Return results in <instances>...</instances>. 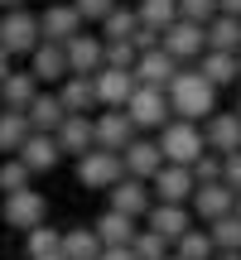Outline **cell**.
<instances>
[{
    "label": "cell",
    "mask_w": 241,
    "mask_h": 260,
    "mask_svg": "<svg viewBox=\"0 0 241 260\" xmlns=\"http://www.w3.org/2000/svg\"><path fill=\"white\" fill-rule=\"evenodd\" d=\"M169 106L184 121H207L217 111V87L203 77V68H178V77L169 82Z\"/></svg>",
    "instance_id": "1"
},
{
    "label": "cell",
    "mask_w": 241,
    "mask_h": 260,
    "mask_svg": "<svg viewBox=\"0 0 241 260\" xmlns=\"http://www.w3.org/2000/svg\"><path fill=\"white\" fill-rule=\"evenodd\" d=\"M159 145H164V159H169V164H198V154L207 149V140H203V125H198V121L174 116V121L159 130Z\"/></svg>",
    "instance_id": "2"
},
{
    "label": "cell",
    "mask_w": 241,
    "mask_h": 260,
    "mask_svg": "<svg viewBox=\"0 0 241 260\" xmlns=\"http://www.w3.org/2000/svg\"><path fill=\"white\" fill-rule=\"evenodd\" d=\"M120 178H126V154H116V149L92 145L77 159V183L82 188H116Z\"/></svg>",
    "instance_id": "3"
},
{
    "label": "cell",
    "mask_w": 241,
    "mask_h": 260,
    "mask_svg": "<svg viewBox=\"0 0 241 260\" xmlns=\"http://www.w3.org/2000/svg\"><path fill=\"white\" fill-rule=\"evenodd\" d=\"M44 44V24H39V15H29V10H5L0 15V48L5 53H34V48Z\"/></svg>",
    "instance_id": "4"
},
{
    "label": "cell",
    "mask_w": 241,
    "mask_h": 260,
    "mask_svg": "<svg viewBox=\"0 0 241 260\" xmlns=\"http://www.w3.org/2000/svg\"><path fill=\"white\" fill-rule=\"evenodd\" d=\"M126 111H130V121H135L140 130H164L169 116H174V106H169V87H145V82H140L135 96L126 102Z\"/></svg>",
    "instance_id": "5"
},
{
    "label": "cell",
    "mask_w": 241,
    "mask_h": 260,
    "mask_svg": "<svg viewBox=\"0 0 241 260\" xmlns=\"http://www.w3.org/2000/svg\"><path fill=\"white\" fill-rule=\"evenodd\" d=\"M0 217H5L15 232H34V226L48 222V203H44L39 188H19V193H5V212Z\"/></svg>",
    "instance_id": "6"
},
{
    "label": "cell",
    "mask_w": 241,
    "mask_h": 260,
    "mask_svg": "<svg viewBox=\"0 0 241 260\" xmlns=\"http://www.w3.org/2000/svg\"><path fill=\"white\" fill-rule=\"evenodd\" d=\"M130 140H140V125L130 121V111L126 106H102V116H97V145L126 154Z\"/></svg>",
    "instance_id": "7"
},
{
    "label": "cell",
    "mask_w": 241,
    "mask_h": 260,
    "mask_svg": "<svg viewBox=\"0 0 241 260\" xmlns=\"http://www.w3.org/2000/svg\"><path fill=\"white\" fill-rule=\"evenodd\" d=\"M149 188H155L159 203H193L198 174H193V164H164L155 178H149Z\"/></svg>",
    "instance_id": "8"
},
{
    "label": "cell",
    "mask_w": 241,
    "mask_h": 260,
    "mask_svg": "<svg viewBox=\"0 0 241 260\" xmlns=\"http://www.w3.org/2000/svg\"><path fill=\"white\" fill-rule=\"evenodd\" d=\"M106 193H111V207H116V212L140 217V222H145V217H149V207L159 203V198H155V188H149V178H135V174H126L116 188H106Z\"/></svg>",
    "instance_id": "9"
},
{
    "label": "cell",
    "mask_w": 241,
    "mask_h": 260,
    "mask_svg": "<svg viewBox=\"0 0 241 260\" xmlns=\"http://www.w3.org/2000/svg\"><path fill=\"white\" fill-rule=\"evenodd\" d=\"M164 48L178 58V63H193V58L207 53V24H193V19H174L164 29Z\"/></svg>",
    "instance_id": "10"
},
{
    "label": "cell",
    "mask_w": 241,
    "mask_h": 260,
    "mask_svg": "<svg viewBox=\"0 0 241 260\" xmlns=\"http://www.w3.org/2000/svg\"><path fill=\"white\" fill-rule=\"evenodd\" d=\"M29 73H34L39 82H68V77H73L68 44H53V39H44V44L29 53Z\"/></svg>",
    "instance_id": "11"
},
{
    "label": "cell",
    "mask_w": 241,
    "mask_h": 260,
    "mask_svg": "<svg viewBox=\"0 0 241 260\" xmlns=\"http://www.w3.org/2000/svg\"><path fill=\"white\" fill-rule=\"evenodd\" d=\"M68 63H73V73L77 77H97L106 68V39H97V34H77V39H68Z\"/></svg>",
    "instance_id": "12"
},
{
    "label": "cell",
    "mask_w": 241,
    "mask_h": 260,
    "mask_svg": "<svg viewBox=\"0 0 241 260\" xmlns=\"http://www.w3.org/2000/svg\"><path fill=\"white\" fill-rule=\"evenodd\" d=\"M203 140L217 154H236L241 149V111H213L203 121Z\"/></svg>",
    "instance_id": "13"
},
{
    "label": "cell",
    "mask_w": 241,
    "mask_h": 260,
    "mask_svg": "<svg viewBox=\"0 0 241 260\" xmlns=\"http://www.w3.org/2000/svg\"><path fill=\"white\" fill-rule=\"evenodd\" d=\"M39 24H44V39H53V44H68V39H77L87 29L82 10L68 0V5H48L44 15H39Z\"/></svg>",
    "instance_id": "14"
},
{
    "label": "cell",
    "mask_w": 241,
    "mask_h": 260,
    "mask_svg": "<svg viewBox=\"0 0 241 260\" xmlns=\"http://www.w3.org/2000/svg\"><path fill=\"white\" fill-rule=\"evenodd\" d=\"M145 226H149V232H159L164 241L178 246V236L193 232V217H188L184 203H155V207H149V217H145Z\"/></svg>",
    "instance_id": "15"
},
{
    "label": "cell",
    "mask_w": 241,
    "mask_h": 260,
    "mask_svg": "<svg viewBox=\"0 0 241 260\" xmlns=\"http://www.w3.org/2000/svg\"><path fill=\"white\" fill-rule=\"evenodd\" d=\"M135 87H140L135 68H102L97 73V102L102 106H126L135 96Z\"/></svg>",
    "instance_id": "16"
},
{
    "label": "cell",
    "mask_w": 241,
    "mask_h": 260,
    "mask_svg": "<svg viewBox=\"0 0 241 260\" xmlns=\"http://www.w3.org/2000/svg\"><path fill=\"white\" fill-rule=\"evenodd\" d=\"M227 212H236V188L198 183V193H193V217L198 222H217V217H227Z\"/></svg>",
    "instance_id": "17"
},
{
    "label": "cell",
    "mask_w": 241,
    "mask_h": 260,
    "mask_svg": "<svg viewBox=\"0 0 241 260\" xmlns=\"http://www.w3.org/2000/svg\"><path fill=\"white\" fill-rule=\"evenodd\" d=\"M169 159H164V145H159V135L155 140H130L126 145V174H135V178H155L159 169H164Z\"/></svg>",
    "instance_id": "18"
},
{
    "label": "cell",
    "mask_w": 241,
    "mask_h": 260,
    "mask_svg": "<svg viewBox=\"0 0 241 260\" xmlns=\"http://www.w3.org/2000/svg\"><path fill=\"white\" fill-rule=\"evenodd\" d=\"M178 68H184V63H178V58L169 53V48H149V53H140L135 77H140L145 87H169V82L178 77Z\"/></svg>",
    "instance_id": "19"
},
{
    "label": "cell",
    "mask_w": 241,
    "mask_h": 260,
    "mask_svg": "<svg viewBox=\"0 0 241 260\" xmlns=\"http://www.w3.org/2000/svg\"><path fill=\"white\" fill-rule=\"evenodd\" d=\"M19 159H24L34 174H48V169L63 159V145H58V135H48V130H34V135L24 140V149H19Z\"/></svg>",
    "instance_id": "20"
},
{
    "label": "cell",
    "mask_w": 241,
    "mask_h": 260,
    "mask_svg": "<svg viewBox=\"0 0 241 260\" xmlns=\"http://www.w3.org/2000/svg\"><path fill=\"white\" fill-rule=\"evenodd\" d=\"M58 145H63V154H77V159H82L87 149L97 145V121H92V116H77V111H73L63 125H58Z\"/></svg>",
    "instance_id": "21"
},
{
    "label": "cell",
    "mask_w": 241,
    "mask_h": 260,
    "mask_svg": "<svg viewBox=\"0 0 241 260\" xmlns=\"http://www.w3.org/2000/svg\"><path fill=\"white\" fill-rule=\"evenodd\" d=\"M34 96H39V77L29 73V68H15V73L0 82V102H5L10 111H29Z\"/></svg>",
    "instance_id": "22"
},
{
    "label": "cell",
    "mask_w": 241,
    "mask_h": 260,
    "mask_svg": "<svg viewBox=\"0 0 241 260\" xmlns=\"http://www.w3.org/2000/svg\"><path fill=\"white\" fill-rule=\"evenodd\" d=\"M92 226H97V236H102L106 246H130L140 236V217H126V212H116V207H106Z\"/></svg>",
    "instance_id": "23"
},
{
    "label": "cell",
    "mask_w": 241,
    "mask_h": 260,
    "mask_svg": "<svg viewBox=\"0 0 241 260\" xmlns=\"http://www.w3.org/2000/svg\"><path fill=\"white\" fill-rule=\"evenodd\" d=\"M203 77L213 87H232V82H241V53H222V48H207L203 58Z\"/></svg>",
    "instance_id": "24"
},
{
    "label": "cell",
    "mask_w": 241,
    "mask_h": 260,
    "mask_svg": "<svg viewBox=\"0 0 241 260\" xmlns=\"http://www.w3.org/2000/svg\"><path fill=\"white\" fill-rule=\"evenodd\" d=\"M63 121H68L63 96H58V92H39L34 106H29V125H34V130H48V135H58V125H63Z\"/></svg>",
    "instance_id": "25"
},
{
    "label": "cell",
    "mask_w": 241,
    "mask_h": 260,
    "mask_svg": "<svg viewBox=\"0 0 241 260\" xmlns=\"http://www.w3.org/2000/svg\"><path fill=\"white\" fill-rule=\"evenodd\" d=\"M34 135V125H29V111H0V154H19L24 149V140Z\"/></svg>",
    "instance_id": "26"
},
{
    "label": "cell",
    "mask_w": 241,
    "mask_h": 260,
    "mask_svg": "<svg viewBox=\"0 0 241 260\" xmlns=\"http://www.w3.org/2000/svg\"><path fill=\"white\" fill-rule=\"evenodd\" d=\"M58 96H63V106H68V116H87V106H102V102H97V77H68V82L63 87H58Z\"/></svg>",
    "instance_id": "27"
},
{
    "label": "cell",
    "mask_w": 241,
    "mask_h": 260,
    "mask_svg": "<svg viewBox=\"0 0 241 260\" xmlns=\"http://www.w3.org/2000/svg\"><path fill=\"white\" fill-rule=\"evenodd\" d=\"M106 251V241L97 236V226H73V232H63V255L68 260H97Z\"/></svg>",
    "instance_id": "28"
},
{
    "label": "cell",
    "mask_w": 241,
    "mask_h": 260,
    "mask_svg": "<svg viewBox=\"0 0 241 260\" xmlns=\"http://www.w3.org/2000/svg\"><path fill=\"white\" fill-rule=\"evenodd\" d=\"M207 48L241 53V19H236V15H217L213 24H207Z\"/></svg>",
    "instance_id": "29"
},
{
    "label": "cell",
    "mask_w": 241,
    "mask_h": 260,
    "mask_svg": "<svg viewBox=\"0 0 241 260\" xmlns=\"http://www.w3.org/2000/svg\"><path fill=\"white\" fill-rule=\"evenodd\" d=\"M24 251L29 260H39V255H58L63 251V232H53V226H34V232H24Z\"/></svg>",
    "instance_id": "30"
},
{
    "label": "cell",
    "mask_w": 241,
    "mask_h": 260,
    "mask_svg": "<svg viewBox=\"0 0 241 260\" xmlns=\"http://www.w3.org/2000/svg\"><path fill=\"white\" fill-rule=\"evenodd\" d=\"M184 260H217V241H213V232H188V236H178V246H174Z\"/></svg>",
    "instance_id": "31"
},
{
    "label": "cell",
    "mask_w": 241,
    "mask_h": 260,
    "mask_svg": "<svg viewBox=\"0 0 241 260\" xmlns=\"http://www.w3.org/2000/svg\"><path fill=\"white\" fill-rule=\"evenodd\" d=\"M174 19H184V15H178V0H140V24L169 29Z\"/></svg>",
    "instance_id": "32"
},
{
    "label": "cell",
    "mask_w": 241,
    "mask_h": 260,
    "mask_svg": "<svg viewBox=\"0 0 241 260\" xmlns=\"http://www.w3.org/2000/svg\"><path fill=\"white\" fill-rule=\"evenodd\" d=\"M135 29H140V10H120L116 5L111 15L102 19V39H106V44H111V39H130Z\"/></svg>",
    "instance_id": "33"
},
{
    "label": "cell",
    "mask_w": 241,
    "mask_h": 260,
    "mask_svg": "<svg viewBox=\"0 0 241 260\" xmlns=\"http://www.w3.org/2000/svg\"><path fill=\"white\" fill-rule=\"evenodd\" d=\"M207 232H213L217 251H241V217H236V212H227V217H217V222H207Z\"/></svg>",
    "instance_id": "34"
},
{
    "label": "cell",
    "mask_w": 241,
    "mask_h": 260,
    "mask_svg": "<svg viewBox=\"0 0 241 260\" xmlns=\"http://www.w3.org/2000/svg\"><path fill=\"white\" fill-rule=\"evenodd\" d=\"M29 178H34V169L19 154H10L5 164H0V193H19V188H29Z\"/></svg>",
    "instance_id": "35"
},
{
    "label": "cell",
    "mask_w": 241,
    "mask_h": 260,
    "mask_svg": "<svg viewBox=\"0 0 241 260\" xmlns=\"http://www.w3.org/2000/svg\"><path fill=\"white\" fill-rule=\"evenodd\" d=\"M130 246H135V255H140V260H164V255H169V246H174V241H164L159 232H149V226H140V236H135Z\"/></svg>",
    "instance_id": "36"
},
{
    "label": "cell",
    "mask_w": 241,
    "mask_h": 260,
    "mask_svg": "<svg viewBox=\"0 0 241 260\" xmlns=\"http://www.w3.org/2000/svg\"><path fill=\"white\" fill-rule=\"evenodd\" d=\"M178 15L193 19V24H213L222 15V0H178Z\"/></svg>",
    "instance_id": "37"
},
{
    "label": "cell",
    "mask_w": 241,
    "mask_h": 260,
    "mask_svg": "<svg viewBox=\"0 0 241 260\" xmlns=\"http://www.w3.org/2000/svg\"><path fill=\"white\" fill-rule=\"evenodd\" d=\"M222 169H227V154L203 149V154H198V164H193V174H198V183H222Z\"/></svg>",
    "instance_id": "38"
},
{
    "label": "cell",
    "mask_w": 241,
    "mask_h": 260,
    "mask_svg": "<svg viewBox=\"0 0 241 260\" xmlns=\"http://www.w3.org/2000/svg\"><path fill=\"white\" fill-rule=\"evenodd\" d=\"M140 63V48L130 39H111L106 44V68H135Z\"/></svg>",
    "instance_id": "39"
},
{
    "label": "cell",
    "mask_w": 241,
    "mask_h": 260,
    "mask_svg": "<svg viewBox=\"0 0 241 260\" xmlns=\"http://www.w3.org/2000/svg\"><path fill=\"white\" fill-rule=\"evenodd\" d=\"M130 44H135L140 53H149V48H164V29H149V24H140L135 34H130Z\"/></svg>",
    "instance_id": "40"
},
{
    "label": "cell",
    "mask_w": 241,
    "mask_h": 260,
    "mask_svg": "<svg viewBox=\"0 0 241 260\" xmlns=\"http://www.w3.org/2000/svg\"><path fill=\"white\" fill-rule=\"evenodd\" d=\"M73 5L82 10V19L92 24V19H106V15H111V10H116V0H73Z\"/></svg>",
    "instance_id": "41"
},
{
    "label": "cell",
    "mask_w": 241,
    "mask_h": 260,
    "mask_svg": "<svg viewBox=\"0 0 241 260\" xmlns=\"http://www.w3.org/2000/svg\"><path fill=\"white\" fill-rule=\"evenodd\" d=\"M222 183H227V188H236V193H241V149H236V154H227V169H222Z\"/></svg>",
    "instance_id": "42"
},
{
    "label": "cell",
    "mask_w": 241,
    "mask_h": 260,
    "mask_svg": "<svg viewBox=\"0 0 241 260\" xmlns=\"http://www.w3.org/2000/svg\"><path fill=\"white\" fill-rule=\"evenodd\" d=\"M97 260H140V255H135V246H106Z\"/></svg>",
    "instance_id": "43"
},
{
    "label": "cell",
    "mask_w": 241,
    "mask_h": 260,
    "mask_svg": "<svg viewBox=\"0 0 241 260\" xmlns=\"http://www.w3.org/2000/svg\"><path fill=\"white\" fill-rule=\"evenodd\" d=\"M10 58H15V53H5V48H0V82H5V77L15 73V68H10Z\"/></svg>",
    "instance_id": "44"
},
{
    "label": "cell",
    "mask_w": 241,
    "mask_h": 260,
    "mask_svg": "<svg viewBox=\"0 0 241 260\" xmlns=\"http://www.w3.org/2000/svg\"><path fill=\"white\" fill-rule=\"evenodd\" d=\"M222 15H236L241 19V0H222Z\"/></svg>",
    "instance_id": "45"
},
{
    "label": "cell",
    "mask_w": 241,
    "mask_h": 260,
    "mask_svg": "<svg viewBox=\"0 0 241 260\" xmlns=\"http://www.w3.org/2000/svg\"><path fill=\"white\" fill-rule=\"evenodd\" d=\"M0 10H24V0H0Z\"/></svg>",
    "instance_id": "46"
},
{
    "label": "cell",
    "mask_w": 241,
    "mask_h": 260,
    "mask_svg": "<svg viewBox=\"0 0 241 260\" xmlns=\"http://www.w3.org/2000/svg\"><path fill=\"white\" fill-rule=\"evenodd\" d=\"M217 260H241V251H217Z\"/></svg>",
    "instance_id": "47"
},
{
    "label": "cell",
    "mask_w": 241,
    "mask_h": 260,
    "mask_svg": "<svg viewBox=\"0 0 241 260\" xmlns=\"http://www.w3.org/2000/svg\"><path fill=\"white\" fill-rule=\"evenodd\" d=\"M39 260H68V255H63V251H58V255H39Z\"/></svg>",
    "instance_id": "48"
},
{
    "label": "cell",
    "mask_w": 241,
    "mask_h": 260,
    "mask_svg": "<svg viewBox=\"0 0 241 260\" xmlns=\"http://www.w3.org/2000/svg\"><path fill=\"white\" fill-rule=\"evenodd\" d=\"M236 217H241V193H236Z\"/></svg>",
    "instance_id": "49"
},
{
    "label": "cell",
    "mask_w": 241,
    "mask_h": 260,
    "mask_svg": "<svg viewBox=\"0 0 241 260\" xmlns=\"http://www.w3.org/2000/svg\"><path fill=\"white\" fill-rule=\"evenodd\" d=\"M164 260H184V255H178V251H174V255H164Z\"/></svg>",
    "instance_id": "50"
},
{
    "label": "cell",
    "mask_w": 241,
    "mask_h": 260,
    "mask_svg": "<svg viewBox=\"0 0 241 260\" xmlns=\"http://www.w3.org/2000/svg\"><path fill=\"white\" fill-rule=\"evenodd\" d=\"M0 111H5V102H0Z\"/></svg>",
    "instance_id": "51"
},
{
    "label": "cell",
    "mask_w": 241,
    "mask_h": 260,
    "mask_svg": "<svg viewBox=\"0 0 241 260\" xmlns=\"http://www.w3.org/2000/svg\"><path fill=\"white\" fill-rule=\"evenodd\" d=\"M236 111H241V102H236Z\"/></svg>",
    "instance_id": "52"
}]
</instances>
